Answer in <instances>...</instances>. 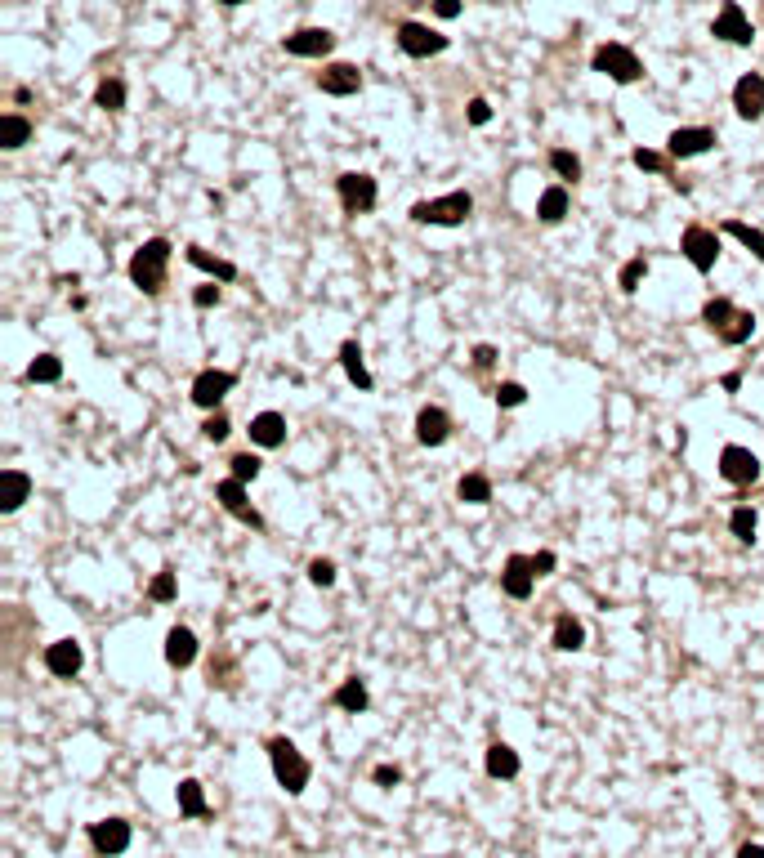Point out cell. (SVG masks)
Segmentation results:
<instances>
[{
	"mask_svg": "<svg viewBox=\"0 0 764 858\" xmlns=\"http://www.w3.org/2000/svg\"><path fill=\"white\" fill-rule=\"evenodd\" d=\"M175 805L184 818H210V805H206V787L197 783V778H184V783L175 787Z\"/></svg>",
	"mask_w": 764,
	"mask_h": 858,
	"instance_id": "26",
	"label": "cell"
},
{
	"mask_svg": "<svg viewBox=\"0 0 764 858\" xmlns=\"http://www.w3.org/2000/svg\"><path fill=\"white\" fill-rule=\"evenodd\" d=\"M170 255H175V246H170V237H148V242H143L139 251L130 255V264H126L130 282H135L143 295H161V291H166Z\"/></svg>",
	"mask_w": 764,
	"mask_h": 858,
	"instance_id": "1",
	"label": "cell"
},
{
	"mask_svg": "<svg viewBox=\"0 0 764 858\" xmlns=\"http://www.w3.org/2000/svg\"><path fill=\"white\" fill-rule=\"evenodd\" d=\"M501 590L510 599H528L537 590V572H532V555H510L501 568Z\"/></svg>",
	"mask_w": 764,
	"mask_h": 858,
	"instance_id": "17",
	"label": "cell"
},
{
	"mask_svg": "<svg viewBox=\"0 0 764 858\" xmlns=\"http://www.w3.org/2000/svg\"><path fill=\"white\" fill-rule=\"evenodd\" d=\"M733 112H738L742 121H760L764 117V76L760 72L738 76V85H733Z\"/></svg>",
	"mask_w": 764,
	"mask_h": 858,
	"instance_id": "15",
	"label": "cell"
},
{
	"mask_svg": "<svg viewBox=\"0 0 764 858\" xmlns=\"http://www.w3.org/2000/svg\"><path fill=\"white\" fill-rule=\"evenodd\" d=\"M555 648L559 653H581V648H586V626H581L572 613L555 617Z\"/></svg>",
	"mask_w": 764,
	"mask_h": 858,
	"instance_id": "28",
	"label": "cell"
},
{
	"mask_svg": "<svg viewBox=\"0 0 764 858\" xmlns=\"http://www.w3.org/2000/svg\"><path fill=\"white\" fill-rule=\"evenodd\" d=\"M461 9H465L461 0H434V14L438 18H461Z\"/></svg>",
	"mask_w": 764,
	"mask_h": 858,
	"instance_id": "51",
	"label": "cell"
},
{
	"mask_svg": "<svg viewBox=\"0 0 764 858\" xmlns=\"http://www.w3.org/2000/svg\"><path fill=\"white\" fill-rule=\"evenodd\" d=\"M81 666H85V648L76 640H54L50 648H45V671L59 675V680H72Z\"/></svg>",
	"mask_w": 764,
	"mask_h": 858,
	"instance_id": "18",
	"label": "cell"
},
{
	"mask_svg": "<svg viewBox=\"0 0 764 858\" xmlns=\"http://www.w3.org/2000/svg\"><path fill=\"white\" fill-rule=\"evenodd\" d=\"M496 358H501V354H496V345H479V349H474V367H479V371H492Z\"/></svg>",
	"mask_w": 764,
	"mask_h": 858,
	"instance_id": "50",
	"label": "cell"
},
{
	"mask_svg": "<svg viewBox=\"0 0 764 858\" xmlns=\"http://www.w3.org/2000/svg\"><path fill=\"white\" fill-rule=\"evenodd\" d=\"M166 662L175 666V671H188V666L197 662V635L188 631V626H170V635H166Z\"/></svg>",
	"mask_w": 764,
	"mask_h": 858,
	"instance_id": "21",
	"label": "cell"
},
{
	"mask_svg": "<svg viewBox=\"0 0 764 858\" xmlns=\"http://www.w3.org/2000/svg\"><path fill=\"white\" fill-rule=\"evenodd\" d=\"M336 193H340L345 215H371L380 202V184L367 175V170H345V175L336 179Z\"/></svg>",
	"mask_w": 764,
	"mask_h": 858,
	"instance_id": "5",
	"label": "cell"
},
{
	"mask_svg": "<svg viewBox=\"0 0 764 858\" xmlns=\"http://www.w3.org/2000/svg\"><path fill=\"white\" fill-rule=\"evenodd\" d=\"M751 336H756V313H751V309H738V318H733L715 340H720V345H729V349H738V345H747Z\"/></svg>",
	"mask_w": 764,
	"mask_h": 858,
	"instance_id": "33",
	"label": "cell"
},
{
	"mask_svg": "<svg viewBox=\"0 0 764 858\" xmlns=\"http://www.w3.org/2000/svg\"><path fill=\"white\" fill-rule=\"evenodd\" d=\"M130 836L135 832H130L126 818H99V823H90V845H94V854H103V858L126 854Z\"/></svg>",
	"mask_w": 764,
	"mask_h": 858,
	"instance_id": "13",
	"label": "cell"
},
{
	"mask_svg": "<svg viewBox=\"0 0 764 858\" xmlns=\"http://www.w3.org/2000/svg\"><path fill=\"white\" fill-rule=\"evenodd\" d=\"M644 278H648V255H630L622 264V273H617V286H622V295H635Z\"/></svg>",
	"mask_w": 764,
	"mask_h": 858,
	"instance_id": "38",
	"label": "cell"
},
{
	"mask_svg": "<svg viewBox=\"0 0 764 858\" xmlns=\"http://www.w3.org/2000/svg\"><path fill=\"white\" fill-rule=\"evenodd\" d=\"M492 398H496V407H523L528 403V389H523L519 380H501V385L492 389Z\"/></svg>",
	"mask_w": 764,
	"mask_h": 858,
	"instance_id": "43",
	"label": "cell"
},
{
	"mask_svg": "<svg viewBox=\"0 0 764 858\" xmlns=\"http://www.w3.org/2000/svg\"><path fill=\"white\" fill-rule=\"evenodd\" d=\"M738 858H764V845L747 841V845H742V850H738Z\"/></svg>",
	"mask_w": 764,
	"mask_h": 858,
	"instance_id": "53",
	"label": "cell"
},
{
	"mask_svg": "<svg viewBox=\"0 0 764 858\" xmlns=\"http://www.w3.org/2000/svg\"><path fill=\"white\" fill-rule=\"evenodd\" d=\"M202 434L210 438V443H224V438L233 434V421H228V412H210L206 425H202Z\"/></svg>",
	"mask_w": 764,
	"mask_h": 858,
	"instance_id": "44",
	"label": "cell"
},
{
	"mask_svg": "<svg viewBox=\"0 0 764 858\" xmlns=\"http://www.w3.org/2000/svg\"><path fill=\"white\" fill-rule=\"evenodd\" d=\"M465 117H470V126H487V121H492V103L470 99V112H465Z\"/></svg>",
	"mask_w": 764,
	"mask_h": 858,
	"instance_id": "48",
	"label": "cell"
},
{
	"mask_svg": "<svg viewBox=\"0 0 764 858\" xmlns=\"http://www.w3.org/2000/svg\"><path fill=\"white\" fill-rule=\"evenodd\" d=\"M331 707H340V711H349V715H362V711L371 707V693H367V684H362V675H349V680L336 684V693H331Z\"/></svg>",
	"mask_w": 764,
	"mask_h": 858,
	"instance_id": "24",
	"label": "cell"
},
{
	"mask_svg": "<svg viewBox=\"0 0 764 858\" xmlns=\"http://www.w3.org/2000/svg\"><path fill=\"white\" fill-rule=\"evenodd\" d=\"M563 215H568V188L550 184L546 193L537 197V219L541 224H563Z\"/></svg>",
	"mask_w": 764,
	"mask_h": 858,
	"instance_id": "29",
	"label": "cell"
},
{
	"mask_svg": "<svg viewBox=\"0 0 764 858\" xmlns=\"http://www.w3.org/2000/svg\"><path fill=\"white\" fill-rule=\"evenodd\" d=\"M412 224H434V228H461L465 219L474 215V197L465 193V188H456V193H443L434 197V202H416L412 211Z\"/></svg>",
	"mask_w": 764,
	"mask_h": 858,
	"instance_id": "3",
	"label": "cell"
},
{
	"mask_svg": "<svg viewBox=\"0 0 764 858\" xmlns=\"http://www.w3.org/2000/svg\"><path fill=\"white\" fill-rule=\"evenodd\" d=\"M228 465H233V479L237 483H255V479H260V470H264V461L255 452H237Z\"/></svg>",
	"mask_w": 764,
	"mask_h": 858,
	"instance_id": "42",
	"label": "cell"
},
{
	"mask_svg": "<svg viewBox=\"0 0 764 858\" xmlns=\"http://www.w3.org/2000/svg\"><path fill=\"white\" fill-rule=\"evenodd\" d=\"M487 778H501V783H510V778H519V751L510 747V742H492V747H487Z\"/></svg>",
	"mask_w": 764,
	"mask_h": 858,
	"instance_id": "25",
	"label": "cell"
},
{
	"mask_svg": "<svg viewBox=\"0 0 764 858\" xmlns=\"http://www.w3.org/2000/svg\"><path fill=\"white\" fill-rule=\"evenodd\" d=\"M215 501L224 505V510L233 514L237 523H246V528H251V532H264V514L251 505V497H246V483H237V479H224V483H219V488H215Z\"/></svg>",
	"mask_w": 764,
	"mask_h": 858,
	"instance_id": "12",
	"label": "cell"
},
{
	"mask_svg": "<svg viewBox=\"0 0 764 858\" xmlns=\"http://www.w3.org/2000/svg\"><path fill=\"white\" fill-rule=\"evenodd\" d=\"M184 255H188V264H193V269L210 273V278H219V282H237V264H233V260H219V255L202 251V246H188Z\"/></svg>",
	"mask_w": 764,
	"mask_h": 858,
	"instance_id": "27",
	"label": "cell"
},
{
	"mask_svg": "<svg viewBox=\"0 0 764 858\" xmlns=\"http://www.w3.org/2000/svg\"><path fill=\"white\" fill-rule=\"evenodd\" d=\"M456 497H461L465 505H487V501H492V479H487L483 470L461 474V483H456Z\"/></svg>",
	"mask_w": 764,
	"mask_h": 858,
	"instance_id": "30",
	"label": "cell"
},
{
	"mask_svg": "<svg viewBox=\"0 0 764 858\" xmlns=\"http://www.w3.org/2000/svg\"><path fill=\"white\" fill-rule=\"evenodd\" d=\"M219 5H228V9H237V5H251V0H219Z\"/></svg>",
	"mask_w": 764,
	"mask_h": 858,
	"instance_id": "54",
	"label": "cell"
},
{
	"mask_svg": "<svg viewBox=\"0 0 764 858\" xmlns=\"http://www.w3.org/2000/svg\"><path fill=\"white\" fill-rule=\"evenodd\" d=\"M733 318H738V304H733L729 295H711V300L702 304V322H706V327L715 331V336H720V331L729 327Z\"/></svg>",
	"mask_w": 764,
	"mask_h": 858,
	"instance_id": "31",
	"label": "cell"
},
{
	"mask_svg": "<svg viewBox=\"0 0 764 858\" xmlns=\"http://www.w3.org/2000/svg\"><path fill=\"white\" fill-rule=\"evenodd\" d=\"M711 36L715 41H729V45H742V50H747V45L756 41V27H751V18L742 14L738 0H724L720 14H715V23H711Z\"/></svg>",
	"mask_w": 764,
	"mask_h": 858,
	"instance_id": "10",
	"label": "cell"
},
{
	"mask_svg": "<svg viewBox=\"0 0 764 858\" xmlns=\"http://www.w3.org/2000/svg\"><path fill=\"white\" fill-rule=\"evenodd\" d=\"M309 581H313V586H322V590L336 586V564H331V559H313V564H309Z\"/></svg>",
	"mask_w": 764,
	"mask_h": 858,
	"instance_id": "45",
	"label": "cell"
},
{
	"mask_svg": "<svg viewBox=\"0 0 764 858\" xmlns=\"http://www.w3.org/2000/svg\"><path fill=\"white\" fill-rule=\"evenodd\" d=\"M452 438V416L443 407H420L416 412V443L420 447H443Z\"/></svg>",
	"mask_w": 764,
	"mask_h": 858,
	"instance_id": "19",
	"label": "cell"
},
{
	"mask_svg": "<svg viewBox=\"0 0 764 858\" xmlns=\"http://www.w3.org/2000/svg\"><path fill=\"white\" fill-rule=\"evenodd\" d=\"M720 385H724V389H729V394H738V389H742V371H729V376H724V380H720Z\"/></svg>",
	"mask_w": 764,
	"mask_h": 858,
	"instance_id": "52",
	"label": "cell"
},
{
	"mask_svg": "<svg viewBox=\"0 0 764 858\" xmlns=\"http://www.w3.org/2000/svg\"><path fill=\"white\" fill-rule=\"evenodd\" d=\"M32 139V121L27 117H18V112H5V117H0V148H23V143Z\"/></svg>",
	"mask_w": 764,
	"mask_h": 858,
	"instance_id": "32",
	"label": "cell"
},
{
	"mask_svg": "<svg viewBox=\"0 0 764 858\" xmlns=\"http://www.w3.org/2000/svg\"><path fill=\"white\" fill-rule=\"evenodd\" d=\"M720 479L733 483V488H751L760 479V456L742 443H729L720 452Z\"/></svg>",
	"mask_w": 764,
	"mask_h": 858,
	"instance_id": "8",
	"label": "cell"
},
{
	"mask_svg": "<svg viewBox=\"0 0 764 858\" xmlns=\"http://www.w3.org/2000/svg\"><path fill=\"white\" fill-rule=\"evenodd\" d=\"M371 783L385 787V791H394L398 783H403V769H398V765H376V769H371Z\"/></svg>",
	"mask_w": 764,
	"mask_h": 858,
	"instance_id": "46",
	"label": "cell"
},
{
	"mask_svg": "<svg viewBox=\"0 0 764 858\" xmlns=\"http://www.w3.org/2000/svg\"><path fill=\"white\" fill-rule=\"evenodd\" d=\"M264 747H269V765H273L278 787L286 791V796H300V791L309 787V778H313V765L304 760V751L295 747L291 738H269Z\"/></svg>",
	"mask_w": 764,
	"mask_h": 858,
	"instance_id": "2",
	"label": "cell"
},
{
	"mask_svg": "<svg viewBox=\"0 0 764 858\" xmlns=\"http://www.w3.org/2000/svg\"><path fill=\"white\" fill-rule=\"evenodd\" d=\"M318 90L336 94V99H349V94L362 90V68L358 63H327V68L318 72Z\"/></svg>",
	"mask_w": 764,
	"mask_h": 858,
	"instance_id": "16",
	"label": "cell"
},
{
	"mask_svg": "<svg viewBox=\"0 0 764 858\" xmlns=\"http://www.w3.org/2000/svg\"><path fill=\"white\" fill-rule=\"evenodd\" d=\"M720 233H729V237H738L742 246H747L751 255H756V260L764 264V233L760 228H751V224H742V219H724L720 224Z\"/></svg>",
	"mask_w": 764,
	"mask_h": 858,
	"instance_id": "35",
	"label": "cell"
},
{
	"mask_svg": "<svg viewBox=\"0 0 764 858\" xmlns=\"http://www.w3.org/2000/svg\"><path fill=\"white\" fill-rule=\"evenodd\" d=\"M251 443L264 447V452H273V447L286 443V416L282 412H260L251 421Z\"/></svg>",
	"mask_w": 764,
	"mask_h": 858,
	"instance_id": "22",
	"label": "cell"
},
{
	"mask_svg": "<svg viewBox=\"0 0 764 858\" xmlns=\"http://www.w3.org/2000/svg\"><path fill=\"white\" fill-rule=\"evenodd\" d=\"M27 380H32V385H54V380H63V358L36 354L32 367H27Z\"/></svg>",
	"mask_w": 764,
	"mask_h": 858,
	"instance_id": "37",
	"label": "cell"
},
{
	"mask_svg": "<svg viewBox=\"0 0 764 858\" xmlns=\"http://www.w3.org/2000/svg\"><path fill=\"white\" fill-rule=\"evenodd\" d=\"M94 108H103V112L126 108V81H121V76H103L99 90H94Z\"/></svg>",
	"mask_w": 764,
	"mask_h": 858,
	"instance_id": "34",
	"label": "cell"
},
{
	"mask_svg": "<svg viewBox=\"0 0 764 858\" xmlns=\"http://www.w3.org/2000/svg\"><path fill=\"white\" fill-rule=\"evenodd\" d=\"M680 251H684V260H689L697 273H711L715 264H720V233L706 228V224H689L684 228V237H680Z\"/></svg>",
	"mask_w": 764,
	"mask_h": 858,
	"instance_id": "6",
	"label": "cell"
},
{
	"mask_svg": "<svg viewBox=\"0 0 764 858\" xmlns=\"http://www.w3.org/2000/svg\"><path fill=\"white\" fill-rule=\"evenodd\" d=\"M590 68H595L599 76H608V81H617V85H635L639 76H644L639 54L630 50V45H617V41L595 45V54H590Z\"/></svg>",
	"mask_w": 764,
	"mask_h": 858,
	"instance_id": "4",
	"label": "cell"
},
{
	"mask_svg": "<svg viewBox=\"0 0 764 858\" xmlns=\"http://www.w3.org/2000/svg\"><path fill=\"white\" fill-rule=\"evenodd\" d=\"M398 50L407 54V59H434V54H443L447 45V36L443 32H434V27H425V23H412V18H407V23H398Z\"/></svg>",
	"mask_w": 764,
	"mask_h": 858,
	"instance_id": "7",
	"label": "cell"
},
{
	"mask_svg": "<svg viewBox=\"0 0 764 858\" xmlns=\"http://www.w3.org/2000/svg\"><path fill=\"white\" fill-rule=\"evenodd\" d=\"M32 497V474L27 470H0V514H14Z\"/></svg>",
	"mask_w": 764,
	"mask_h": 858,
	"instance_id": "20",
	"label": "cell"
},
{
	"mask_svg": "<svg viewBox=\"0 0 764 858\" xmlns=\"http://www.w3.org/2000/svg\"><path fill=\"white\" fill-rule=\"evenodd\" d=\"M340 367H345V376H349L353 389H362V394H371V389H376L367 362H362V345H358V340H345V345H340Z\"/></svg>",
	"mask_w": 764,
	"mask_h": 858,
	"instance_id": "23",
	"label": "cell"
},
{
	"mask_svg": "<svg viewBox=\"0 0 764 858\" xmlns=\"http://www.w3.org/2000/svg\"><path fill=\"white\" fill-rule=\"evenodd\" d=\"M555 550H537V555H532V572H537V577H550V572H555Z\"/></svg>",
	"mask_w": 764,
	"mask_h": 858,
	"instance_id": "49",
	"label": "cell"
},
{
	"mask_svg": "<svg viewBox=\"0 0 764 858\" xmlns=\"http://www.w3.org/2000/svg\"><path fill=\"white\" fill-rule=\"evenodd\" d=\"M233 385H237V376L233 371H219V367H206V371H197V380H193V403L202 407V412H219V403H224L228 394H233Z\"/></svg>",
	"mask_w": 764,
	"mask_h": 858,
	"instance_id": "9",
	"label": "cell"
},
{
	"mask_svg": "<svg viewBox=\"0 0 764 858\" xmlns=\"http://www.w3.org/2000/svg\"><path fill=\"white\" fill-rule=\"evenodd\" d=\"M282 50L291 59H327L336 50V32H327V27H300V32L282 36Z\"/></svg>",
	"mask_w": 764,
	"mask_h": 858,
	"instance_id": "11",
	"label": "cell"
},
{
	"mask_svg": "<svg viewBox=\"0 0 764 858\" xmlns=\"http://www.w3.org/2000/svg\"><path fill=\"white\" fill-rule=\"evenodd\" d=\"M219 300H224V291H219L215 282H210V286H197V291H193V304H197V309H215Z\"/></svg>",
	"mask_w": 764,
	"mask_h": 858,
	"instance_id": "47",
	"label": "cell"
},
{
	"mask_svg": "<svg viewBox=\"0 0 764 858\" xmlns=\"http://www.w3.org/2000/svg\"><path fill=\"white\" fill-rule=\"evenodd\" d=\"M550 170H555L559 179H568V184H577L581 179V157L568 148H550Z\"/></svg>",
	"mask_w": 764,
	"mask_h": 858,
	"instance_id": "41",
	"label": "cell"
},
{
	"mask_svg": "<svg viewBox=\"0 0 764 858\" xmlns=\"http://www.w3.org/2000/svg\"><path fill=\"white\" fill-rule=\"evenodd\" d=\"M715 130L711 126H680L671 130V139H666V152H671V161H689V157H702V152L715 148Z\"/></svg>",
	"mask_w": 764,
	"mask_h": 858,
	"instance_id": "14",
	"label": "cell"
},
{
	"mask_svg": "<svg viewBox=\"0 0 764 858\" xmlns=\"http://www.w3.org/2000/svg\"><path fill=\"white\" fill-rule=\"evenodd\" d=\"M630 161H635L639 170H648V175H671V152H657V148H635V152H630Z\"/></svg>",
	"mask_w": 764,
	"mask_h": 858,
	"instance_id": "39",
	"label": "cell"
},
{
	"mask_svg": "<svg viewBox=\"0 0 764 858\" xmlns=\"http://www.w3.org/2000/svg\"><path fill=\"white\" fill-rule=\"evenodd\" d=\"M175 595H179V581H175V572H170V568H161L157 577L148 581V599H152V604H175Z\"/></svg>",
	"mask_w": 764,
	"mask_h": 858,
	"instance_id": "40",
	"label": "cell"
},
{
	"mask_svg": "<svg viewBox=\"0 0 764 858\" xmlns=\"http://www.w3.org/2000/svg\"><path fill=\"white\" fill-rule=\"evenodd\" d=\"M756 528H760V514L751 510V505H738V510L729 514V532L742 541V546H751V541H756Z\"/></svg>",
	"mask_w": 764,
	"mask_h": 858,
	"instance_id": "36",
	"label": "cell"
}]
</instances>
